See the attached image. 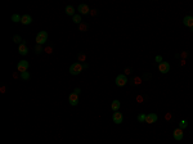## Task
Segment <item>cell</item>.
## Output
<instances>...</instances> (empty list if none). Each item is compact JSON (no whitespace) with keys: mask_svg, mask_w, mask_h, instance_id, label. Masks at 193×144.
<instances>
[{"mask_svg":"<svg viewBox=\"0 0 193 144\" xmlns=\"http://www.w3.org/2000/svg\"><path fill=\"white\" fill-rule=\"evenodd\" d=\"M82 70H84L82 63H79V62H75V63H72L71 66H70V73H71V75H74V76L79 75Z\"/></svg>","mask_w":193,"mask_h":144,"instance_id":"1","label":"cell"},{"mask_svg":"<svg viewBox=\"0 0 193 144\" xmlns=\"http://www.w3.org/2000/svg\"><path fill=\"white\" fill-rule=\"evenodd\" d=\"M46 40H48V32L46 31H40L36 35V44H37V45L44 44Z\"/></svg>","mask_w":193,"mask_h":144,"instance_id":"2","label":"cell"},{"mask_svg":"<svg viewBox=\"0 0 193 144\" xmlns=\"http://www.w3.org/2000/svg\"><path fill=\"white\" fill-rule=\"evenodd\" d=\"M116 86H119V88H122V86H125L126 84H128V77H126V75H124V73H121L117 77H116Z\"/></svg>","mask_w":193,"mask_h":144,"instance_id":"3","label":"cell"},{"mask_svg":"<svg viewBox=\"0 0 193 144\" xmlns=\"http://www.w3.org/2000/svg\"><path fill=\"white\" fill-rule=\"evenodd\" d=\"M29 67H30V64L27 61H19L18 64H17V70L22 73V72H27V70H29Z\"/></svg>","mask_w":193,"mask_h":144,"instance_id":"4","label":"cell"},{"mask_svg":"<svg viewBox=\"0 0 193 144\" xmlns=\"http://www.w3.org/2000/svg\"><path fill=\"white\" fill-rule=\"evenodd\" d=\"M112 120H113V122L115 124H121L122 121H124V116H122V113L119 112V111H116V112L112 114Z\"/></svg>","mask_w":193,"mask_h":144,"instance_id":"5","label":"cell"},{"mask_svg":"<svg viewBox=\"0 0 193 144\" xmlns=\"http://www.w3.org/2000/svg\"><path fill=\"white\" fill-rule=\"evenodd\" d=\"M79 100H80V98H79V94H76V93H71L68 96V102L71 106H77Z\"/></svg>","mask_w":193,"mask_h":144,"instance_id":"6","label":"cell"},{"mask_svg":"<svg viewBox=\"0 0 193 144\" xmlns=\"http://www.w3.org/2000/svg\"><path fill=\"white\" fill-rule=\"evenodd\" d=\"M158 71L161 73H167L170 71V64L167 63V62H161V63L158 64Z\"/></svg>","mask_w":193,"mask_h":144,"instance_id":"7","label":"cell"},{"mask_svg":"<svg viewBox=\"0 0 193 144\" xmlns=\"http://www.w3.org/2000/svg\"><path fill=\"white\" fill-rule=\"evenodd\" d=\"M173 136H174L175 140H181L183 136H184V133H183V130H181L180 128H178V129H175V130L173 131Z\"/></svg>","mask_w":193,"mask_h":144,"instance_id":"8","label":"cell"},{"mask_svg":"<svg viewBox=\"0 0 193 144\" xmlns=\"http://www.w3.org/2000/svg\"><path fill=\"white\" fill-rule=\"evenodd\" d=\"M77 10H79V14H89L90 13V9L86 4H80Z\"/></svg>","mask_w":193,"mask_h":144,"instance_id":"9","label":"cell"},{"mask_svg":"<svg viewBox=\"0 0 193 144\" xmlns=\"http://www.w3.org/2000/svg\"><path fill=\"white\" fill-rule=\"evenodd\" d=\"M183 25L187 26V27H189V28H192L193 27V17L192 16H185L184 18H183Z\"/></svg>","mask_w":193,"mask_h":144,"instance_id":"10","label":"cell"},{"mask_svg":"<svg viewBox=\"0 0 193 144\" xmlns=\"http://www.w3.org/2000/svg\"><path fill=\"white\" fill-rule=\"evenodd\" d=\"M18 51H19V54L21 55H26L27 53H29V48H27V45H26V43L23 41L22 44H19L18 45Z\"/></svg>","mask_w":193,"mask_h":144,"instance_id":"11","label":"cell"},{"mask_svg":"<svg viewBox=\"0 0 193 144\" xmlns=\"http://www.w3.org/2000/svg\"><path fill=\"white\" fill-rule=\"evenodd\" d=\"M157 120H158V117H157L156 113H149V114H147L146 122H147V124H155Z\"/></svg>","mask_w":193,"mask_h":144,"instance_id":"12","label":"cell"},{"mask_svg":"<svg viewBox=\"0 0 193 144\" xmlns=\"http://www.w3.org/2000/svg\"><path fill=\"white\" fill-rule=\"evenodd\" d=\"M120 107H121V102H120V100H117V99H115V100L111 103V110H112L113 112L119 111Z\"/></svg>","mask_w":193,"mask_h":144,"instance_id":"13","label":"cell"},{"mask_svg":"<svg viewBox=\"0 0 193 144\" xmlns=\"http://www.w3.org/2000/svg\"><path fill=\"white\" fill-rule=\"evenodd\" d=\"M31 22H32V17H31V16H29V14L22 16V21H21V23H22V25H30Z\"/></svg>","mask_w":193,"mask_h":144,"instance_id":"14","label":"cell"},{"mask_svg":"<svg viewBox=\"0 0 193 144\" xmlns=\"http://www.w3.org/2000/svg\"><path fill=\"white\" fill-rule=\"evenodd\" d=\"M66 14L67 16H75V8L72 7V5H67L66 7Z\"/></svg>","mask_w":193,"mask_h":144,"instance_id":"15","label":"cell"},{"mask_svg":"<svg viewBox=\"0 0 193 144\" xmlns=\"http://www.w3.org/2000/svg\"><path fill=\"white\" fill-rule=\"evenodd\" d=\"M72 21H74L75 23H77V25H80V23L82 22V19H81V16H80V14H75V16L72 17Z\"/></svg>","mask_w":193,"mask_h":144,"instance_id":"16","label":"cell"},{"mask_svg":"<svg viewBox=\"0 0 193 144\" xmlns=\"http://www.w3.org/2000/svg\"><path fill=\"white\" fill-rule=\"evenodd\" d=\"M13 41H14L15 44H18V45L23 43V40H22V37H21L19 35H14V36H13Z\"/></svg>","mask_w":193,"mask_h":144,"instance_id":"17","label":"cell"},{"mask_svg":"<svg viewBox=\"0 0 193 144\" xmlns=\"http://www.w3.org/2000/svg\"><path fill=\"white\" fill-rule=\"evenodd\" d=\"M79 30H80V31H86V30H88V23H84V22H81V23H80V25H79Z\"/></svg>","mask_w":193,"mask_h":144,"instance_id":"18","label":"cell"},{"mask_svg":"<svg viewBox=\"0 0 193 144\" xmlns=\"http://www.w3.org/2000/svg\"><path fill=\"white\" fill-rule=\"evenodd\" d=\"M12 21L15 22V23H17V22H21V21H22V16H19V14H13V16H12Z\"/></svg>","mask_w":193,"mask_h":144,"instance_id":"19","label":"cell"},{"mask_svg":"<svg viewBox=\"0 0 193 144\" xmlns=\"http://www.w3.org/2000/svg\"><path fill=\"white\" fill-rule=\"evenodd\" d=\"M187 126H188V121H187V120H181V121L179 122V128L181 129V130L185 129Z\"/></svg>","mask_w":193,"mask_h":144,"instance_id":"20","label":"cell"},{"mask_svg":"<svg viewBox=\"0 0 193 144\" xmlns=\"http://www.w3.org/2000/svg\"><path fill=\"white\" fill-rule=\"evenodd\" d=\"M146 118H147V114H144V113L138 114V121L139 122H146Z\"/></svg>","mask_w":193,"mask_h":144,"instance_id":"21","label":"cell"},{"mask_svg":"<svg viewBox=\"0 0 193 144\" xmlns=\"http://www.w3.org/2000/svg\"><path fill=\"white\" fill-rule=\"evenodd\" d=\"M77 58H79V61H80V63L82 62V63H85V59H86V55L84 54V53H80L79 55H77Z\"/></svg>","mask_w":193,"mask_h":144,"instance_id":"22","label":"cell"},{"mask_svg":"<svg viewBox=\"0 0 193 144\" xmlns=\"http://www.w3.org/2000/svg\"><path fill=\"white\" fill-rule=\"evenodd\" d=\"M21 77H22V80H29L30 79V73L29 72H22L21 73Z\"/></svg>","mask_w":193,"mask_h":144,"instance_id":"23","label":"cell"},{"mask_svg":"<svg viewBox=\"0 0 193 144\" xmlns=\"http://www.w3.org/2000/svg\"><path fill=\"white\" fill-rule=\"evenodd\" d=\"M41 51H43V48H41V45H36V47H35V53H36V54H40Z\"/></svg>","mask_w":193,"mask_h":144,"instance_id":"24","label":"cell"},{"mask_svg":"<svg viewBox=\"0 0 193 144\" xmlns=\"http://www.w3.org/2000/svg\"><path fill=\"white\" fill-rule=\"evenodd\" d=\"M134 84H135V85H139V84H140V82H142V79H140V77H134Z\"/></svg>","mask_w":193,"mask_h":144,"instance_id":"25","label":"cell"},{"mask_svg":"<svg viewBox=\"0 0 193 144\" xmlns=\"http://www.w3.org/2000/svg\"><path fill=\"white\" fill-rule=\"evenodd\" d=\"M188 55H189V53H188V51H183V53H181V58H187Z\"/></svg>","mask_w":193,"mask_h":144,"instance_id":"26","label":"cell"},{"mask_svg":"<svg viewBox=\"0 0 193 144\" xmlns=\"http://www.w3.org/2000/svg\"><path fill=\"white\" fill-rule=\"evenodd\" d=\"M156 62H158V64H160L161 62H163V61H162V58H161L160 55H157V57H156Z\"/></svg>","mask_w":193,"mask_h":144,"instance_id":"27","label":"cell"},{"mask_svg":"<svg viewBox=\"0 0 193 144\" xmlns=\"http://www.w3.org/2000/svg\"><path fill=\"white\" fill-rule=\"evenodd\" d=\"M131 72H133V70H131V68H126V70H125V73H126V75H130Z\"/></svg>","mask_w":193,"mask_h":144,"instance_id":"28","label":"cell"},{"mask_svg":"<svg viewBox=\"0 0 193 144\" xmlns=\"http://www.w3.org/2000/svg\"><path fill=\"white\" fill-rule=\"evenodd\" d=\"M165 118H166L167 121H170V120H171V113H166V116H165Z\"/></svg>","mask_w":193,"mask_h":144,"instance_id":"29","label":"cell"},{"mask_svg":"<svg viewBox=\"0 0 193 144\" xmlns=\"http://www.w3.org/2000/svg\"><path fill=\"white\" fill-rule=\"evenodd\" d=\"M74 93H76V94H80V93H81V90H80L79 88H76V89H75V91H74Z\"/></svg>","mask_w":193,"mask_h":144,"instance_id":"30","label":"cell"},{"mask_svg":"<svg viewBox=\"0 0 193 144\" xmlns=\"http://www.w3.org/2000/svg\"><path fill=\"white\" fill-rule=\"evenodd\" d=\"M91 14L95 16V14H97V9H93V10H91Z\"/></svg>","mask_w":193,"mask_h":144,"instance_id":"31","label":"cell"},{"mask_svg":"<svg viewBox=\"0 0 193 144\" xmlns=\"http://www.w3.org/2000/svg\"><path fill=\"white\" fill-rule=\"evenodd\" d=\"M136 100H138V102H142V100H143V98H142V96L139 95L138 98H136Z\"/></svg>","mask_w":193,"mask_h":144,"instance_id":"32","label":"cell"},{"mask_svg":"<svg viewBox=\"0 0 193 144\" xmlns=\"http://www.w3.org/2000/svg\"><path fill=\"white\" fill-rule=\"evenodd\" d=\"M82 67H84V68H88V67H89V64H88V63H82Z\"/></svg>","mask_w":193,"mask_h":144,"instance_id":"33","label":"cell"},{"mask_svg":"<svg viewBox=\"0 0 193 144\" xmlns=\"http://www.w3.org/2000/svg\"><path fill=\"white\" fill-rule=\"evenodd\" d=\"M191 30H192V32H193V27H192V28H191Z\"/></svg>","mask_w":193,"mask_h":144,"instance_id":"34","label":"cell"}]
</instances>
